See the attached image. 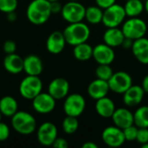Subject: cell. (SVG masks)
<instances>
[{"label": "cell", "mask_w": 148, "mask_h": 148, "mask_svg": "<svg viewBox=\"0 0 148 148\" xmlns=\"http://www.w3.org/2000/svg\"><path fill=\"white\" fill-rule=\"evenodd\" d=\"M49 2H55V1H59V0H49Z\"/></svg>", "instance_id": "cell-45"}, {"label": "cell", "mask_w": 148, "mask_h": 148, "mask_svg": "<svg viewBox=\"0 0 148 148\" xmlns=\"http://www.w3.org/2000/svg\"><path fill=\"white\" fill-rule=\"evenodd\" d=\"M126 1H127V0H126Z\"/></svg>", "instance_id": "cell-48"}, {"label": "cell", "mask_w": 148, "mask_h": 148, "mask_svg": "<svg viewBox=\"0 0 148 148\" xmlns=\"http://www.w3.org/2000/svg\"><path fill=\"white\" fill-rule=\"evenodd\" d=\"M136 141L141 145H144L148 142V128L147 127H139L138 134L136 137Z\"/></svg>", "instance_id": "cell-33"}, {"label": "cell", "mask_w": 148, "mask_h": 148, "mask_svg": "<svg viewBox=\"0 0 148 148\" xmlns=\"http://www.w3.org/2000/svg\"><path fill=\"white\" fill-rule=\"evenodd\" d=\"M125 36L121 29L118 27L115 28H108V29L103 34L104 43L108 44L112 48H116L121 46Z\"/></svg>", "instance_id": "cell-22"}, {"label": "cell", "mask_w": 148, "mask_h": 148, "mask_svg": "<svg viewBox=\"0 0 148 148\" xmlns=\"http://www.w3.org/2000/svg\"><path fill=\"white\" fill-rule=\"evenodd\" d=\"M16 14L15 11H12V12H10V13H7V19L10 21V22H15L16 20Z\"/></svg>", "instance_id": "cell-41"}, {"label": "cell", "mask_w": 148, "mask_h": 148, "mask_svg": "<svg viewBox=\"0 0 148 148\" xmlns=\"http://www.w3.org/2000/svg\"><path fill=\"white\" fill-rule=\"evenodd\" d=\"M116 108L115 104L110 98L105 96L96 100L95 111L102 118H111Z\"/></svg>", "instance_id": "cell-23"}, {"label": "cell", "mask_w": 148, "mask_h": 148, "mask_svg": "<svg viewBox=\"0 0 148 148\" xmlns=\"http://www.w3.org/2000/svg\"><path fill=\"white\" fill-rule=\"evenodd\" d=\"M109 90L110 88H109L108 82L107 81H104L99 78L91 82L88 87V95L95 101L107 96Z\"/></svg>", "instance_id": "cell-18"}, {"label": "cell", "mask_w": 148, "mask_h": 148, "mask_svg": "<svg viewBox=\"0 0 148 148\" xmlns=\"http://www.w3.org/2000/svg\"><path fill=\"white\" fill-rule=\"evenodd\" d=\"M132 52L140 62L148 64V38L141 37L134 41Z\"/></svg>", "instance_id": "cell-21"}, {"label": "cell", "mask_w": 148, "mask_h": 148, "mask_svg": "<svg viewBox=\"0 0 148 148\" xmlns=\"http://www.w3.org/2000/svg\"><path fill=\"white\" fill-rule=\"evenodd\" d=\"M121 29L125 37L135 41L145 36L147 31V25L144 20L138 16L129 17L123 23Z\"/></svg>", "instance_id": "cell-4"}, {"label": "cell", "mask_w": 148, "mask_h": 148, "mask_svg": "<svg viewBox=\"0 0 148 148\" xmlns=\"http://www.w3.org/2000/svg\"><path fill=\"white\" fill-rule=\"evenodd\" d=\"M113 49L106 43H99L93 48V58L98 64L110 65L115 58Z\"/></svg>", "instance_id": "cell-13"}, {"label": "cell", "mask_w": 148, "mask_h": 148, "mask_svg": "<svg viewBox=\"0 0 148 148\" xmlns=\"http://www.w3.org/2000/svg\"><path fill=\"white\" fill-rule=\"evenodd\" d=\"M69 1H79V0H69Z\"/></svg>", "instance_id": "cell-47"}, {"label": "cell", "mask_w": 148, "mask_h": 148, "mask_svg": "<svg viewBox=\"0 0 148 148\" xmlns=\"http://www.w3.org/2000/svg\"><path fill=\"white\" fill-rule=\"evenodd\" d=\"M17 0H0V11L10 13L15 11L17 8Z\"/></svg>", "instance_id": "cell-31"}, {"label": "cell", "mask_w": 148, "mask_h": 148, "mask_svg": "<svg viewBox=\"0 0 148 148\" xmlns=\"http://www.w3.org/2000/svg\"><path fill=\"white\" fill-rule=\"evenodd\" d=\"M73 55L78 61L85 62L93 57V47L86 42H82L74 46Z\"/></svg>", "instance_id": "cell-25"}, {"label": "cell", "mask_w": 148, "mask_h": 148, "mask_svg": "<svg viewBox=\"0 0 148 148\" xmlns=\"http://www.w3.org/2000/svg\"><path fill=\"white\" fill-rule=\"evenodd\" d=\"M133 43H134V40H132L130 38H127V37H125L121 46L123 48H125V49H132Z\"/></svg>", "instance_id": "cell-39"}, {"label": "cell", "mask_w": 148, "mask_h": 148, "mask_svg": "<svg viewBox=\"0 0 148 148\" xmlns=\"http://www.w3.org/2000/svg\"><path fill=\"white\" fill-rule=\"evenodd\" d=\"M1 119H2V114H1V112H0V121H1Z\"/></svg>", "instance_id": "cell-46"}, {"label": "cell", "mask_w": 148, "mask_h": 148, "mask_svg": "<svg viewBox=\"0 0 148 148\" xmlns=\"http://www.w3.org/2000/svg\"><path fill=\"white\" fill-rule=\"evenodd\" d=\"M11 126L16 133L29 135L36 128V121L31 114L25 111H17L11 117Z\"/></svg>", "instance_id": "cell-3"}, {"label": "cell", "mask_w": 148, "mask_h": 148, "mask_svg": "<svg viewBox=\"0 0 148 148\" xmlns=\"http://www.w3.org/2000/svg\"><path fill=\"white\" fill-rule=\"evenodd\" d=\"M124 9L127 16L135 17L145 10V6L141 0H127Z\"/></svg>", "instance_id": "cell-26"}, {"label": "cell", "mask_w": 148, "mask_h": 148, "mask_svg": "<svg viewBox=\"0 0 148 148\" xmlns=\"http://www.w3.org/2000/svg\"><path fill=\"white\" fill-rule=\"evenodd\" d=\"M145 91L141 86L132 85L123 94V102L127 107L134 108L140 105L144 98Z\"/></svg>", "instance_id": "cell-17"}, {"label": "cell", "mask_w": 148, "mask_h": 148, "mask_svg": "<svg viewBox=\"0 0 148 148\" xmlns=\"http://www.w3.org/2000/svg\"><path fill=\"white\" fill-rule=\"evenodd\" d=\"M144 6H145V10L148 13V0H146V2L144 3Z\"/></svg>", "instance_id": "cell-43"}, {"label": "cell", "mask_w": 148, "mask_h": 148, "mask_svg": "<svg viewBox=\"0 0 148 148\" xmlns=\"http://www.w3.org/2000/svg\"><path fill=\"white\" fill-rule=\"evenodd\" d=\"M103 10L98 5H92L86 8L85 19L91 24H98L102 22Z\"/></svg>", "instance_id": "cell-27"}, {"label": "cell", "mask_w": 148, "mask_h": 148, "mask_svg": "<svg viewBox=\"0 0 148 148\" xmlns=\"http://www.w3.org/2000/svg\"><path fill=\"white\" fill-rule=\"evenodd\" d=\"M134 119L136 127L148 128V106L138 108L134 114Z\"/></svg>", "instance_id": "cell-28"}, {"label": "cell", "mask_w": 148, "mask_h": 148, "mask_svg": "<svg viewBox=\"0 0 148 148\" xmlns=\"http://www.w3.org/2000/svg\"><path fill=\"white\" fill-rule=\"evenodd\" d=\"M10 131L7 124L0 121V142L6 140L10 136Z\"/></svg>", "instance_id": "cell-35"}, {"label": "cell", "mask_w": 148, "mask_h": 148, "mask_svg": "<svg viewBox=\"0 0 148 148\" xmlns=\"http://www.w3.org/2000/svg\"><path fill=\"white\" fill-rule=\"evenodd\" d=\"M52 147L56 148H68L69 147V143L68 141L63 139V138H56V140L54 141Z\"/></svg>", "instance_id": "cell-36"}, {"label": "cell", "mask_w": 148, "mask_h": 148, "mask_svg": "<svg viewBox=\"0 0 148 148\" xmlns=\"http://www.w3.org/2000/svg\"><path fill=\"white\" fill-rule=\"evenodd\" d=\"M138 129L139 127H136L134 124L123 129L124 136L126 139V141H134L136 140L137 134H138Z\"/></svg>", "instance_id": "cell-32"}, {"label": "cell", "mask_w": 148, "mask_h": 148, "mask_svg": "<svg viewBox=\"0 0 148 148\" xmlns=\"http://www.w3.org/2000/svg\"><path fill=\"white\" fill-rule=\"evenodd\" d=\"M82 148H97L98 147V146L95 144V143H94V142H92V141H87V142H85L83 145H82Z\"/></svg>", "instance_id": "cell-42"}, {"label": "cell", "mask_w": 148, "mask_h": 148, "mask_svg": "<svg viewBox=\"0 0 148 148\" xmlns=\"http://www.w3.org/2000/svg\"><path fill=\"white\" fill-rule=\"evenodd\" d=\"M67 42L64 37L63 32L58 30L52 32L46 41L47 50L53 55H58L62 52Z\"/></svg>", "instance_id": "cell-15"}, {"label": "cell", "mask_w": 148, "mask_h": 148, "mask_svg": "<svg viewBox=\"0 0 148 148\" xmlns=\"http://www.w3.org/2000/svg\"><path fill=\"white\" fill-rule=\"evenodd\" d=\"M62 32L67 43L71 46L86 42L90 36L89 27L82 22L69 23Z\"/></svg>", "instance_id": "cell-2"}, {"label": "cell", "mask_w": 148, "mask_h": 148, "mask_svg": "<svg viewBox=\"0 0 148 148\" xmlns=\"http://www.w3.org/2000/svg\"><path fill=\"white\" fill-rule=\"evenodd\" d=\"M127 16L124 6L121 4L114 3L103 10L102 23L107 28H115L119 27L123 23Z\"/></svg>", "instance_id": "cell-5"}, {"label": "cell", "mask_w": 148, "mask_h": 148, "mask_svg": "<svg viewBox=\"0 0 148 148\" xmlns=\"http://www.w3.org/2000/svg\"><path fill=\"white\" fill-rule=\"evenodd\" d=\"M108 82L110 90L118 95H123L133 85L131 75L125 71H118L114 73Z\"/></svg>", "instance_id": "cell-9"}, {"label": "cell", "mask_w": 148, "mask_h": 148, "mask_svg": "<svg viewBox=\"0 0 148 148\" xmlns=\"http://www.w3.org/2000/svg\"><path fill=\"white\" fill-rule=\"evenodd\" d=\"M86 8L78 1H69L64 5L61 11L62 18L69 23L82 22L85 18Z\"/></svg>", "instance_id": "cell-7"}, {"label": "cell", "mask_w": 148, "mask_h": 148, "mask_svg": "<svg viewBox=\"0 0 148 148\" xmlns=\"http://www.w3.org/2000/svg\"><path fill=\"white\" fill-rule=\"evenodd\" d=\"M50 8H51L52 13H61L62 9V5L60 3L59 1L50 2Z\"/></svg>", "instance_id": "cell-38"}, {"label": "cell", "mask_w": 148, "mask_h": 148, "mask_svg": "<svg viewBox=\"0 0 148 148\" xmlns=\"http://www.w3.org/2000/svg\"><path fill=\"white\" fill-rule=\"evenodd\" d=\"M56 99L53 98L48 92H41L32 100L33 109L41 114H47L51 113L56 108Z\"/></svg>", "instance_id": "cell-12"}, {"label": "cell", "mask_w": 148, "mask_h": 148, "mask_svg": "<svg viewBox=\"0 0 148 148\" xmlns=\"http://www.w3.org/2000/svg\"><path fill=\"white\" fill-rule=\"evenodd\" d=\"M3 49L6 55L13 54L16 50V44L12 40H7L4 42V43L3 45Z\"/></svg>", "instance_id": "cell-34"}, {"label": "cell", "mask_w": 148, "mask_h": 148, "mask_svg": "<svg viewBox=\"0 0 148 148\" xmlns=\"http://www.w3.org/2000/svg\"><path fill=\"white\" fill-rule=\"evenodd\" d=\"M42 82L37 75H27L19 85V93L24 99L33 100L42 92Z\"/></svg>", "instance_id": "cell-6"}, {"label": "cell", "mask_w": 148, "mask_h": 148, "mask_svg": "<svg viewBox=\"0 0 148 148\" xmlns=\"http://www.w3.org/2000/svg\"><path fill=\"white\" fill-rule=\"evenodd\" d=\"M62 127L63 132L67 134H75L79 127V121L77 120V117L67 115L62 121Z\"/></svg>", "instance_id": "cell-29"}, {"label": "cell", "mask_w": 148, "mask_h": 148, "mask_svg": "<svg viewBox=\"0 0 148 148\" xmlns=\"http://www.w3.org/2000/svg\"><path fill=\"white\" fill-rule=\"evenodd\" d=\"M95 75L97 78L108 82V80L114 75V71L108 64H99L95 69Z\"/></svg>", "instance_id": "cell-30"}, {"label": "cell", "mask_w": 148, "mask_h": 148, "mask_svg": "<svg viewBox=\"0 0 148 148\" xmlns=\"http://www.w3.org/2000/svg\"><path fill=\"white\" fill-rule=\"evenodd\" d=\"M101 139L104 144L110 147H121L126 141L123 130L116 126L107 127L101 134Z\"/></svg>", "instance_id": "cell-10"}, {"label": "cell", "mask_w": 148, "mask_h": 148, "mask_svg": "<svg viewBox=\"0 0 148 148\" xmlns=\"http://www.w3.org/2000/svg\"><path fill=\"white\" fill-rule=\"evenodd\" d=\"M51 14L49 0H32L26 10L28 20L34 25L44 24L49 19Z\"/></svg>", "instance_id": "cell-1"}, {"label": "cell", "mask_w": 148, "mask_h": 148, "mask_svg": "<svg viewBox=\"0 0 148 148\" xmlns=\"http://www.w3.org/2000/svg\"><path fill=\"white\" fill-rule=\"evenodd\" d=\"M43 69L41 58L36 55H29L23 58V71L27 75L39 76Z\"/></svg>", "instance_id": "cell-19"}, {"label": "cell", "mask_w": 148, "mask_h": 148, "mask_svg": "<svg viewBox=\"0 0 148 148\" xmlns=\"http://www.w3.org/2000/svg\"><path fill=\"white\" fill-rule=\"evenodd\" d=\"M17 111L18 103L14 97L6 95L0 99V112L2 115L6 117H12Z\"/></svg>", "instance_id": "cell-24"}, {"label": "cell", "mask_w": 148, "mask_h": 148, "mask_svg": "<svg viewBox=\"0 0 148 148\" xmlns=\"http://www.w3.org/2000/svg\"><path fill=\"white\" fill-rule=\"evenodd\" d=\"M141 147L148 148V142L147 143H146V144H144V145H141Z\"/></svg>", "instance_id": "cell-44"}, {"label": "cell", "mask_w": 148, "mask_h": 148, "mask_svg": "<svg viewBox=\"0 0 148 148\" xmlns=\"http://www.w3.org/2000/svg\"><path fill=\"white\" fill-rule=\"evenodd\" d=\"M3 64L4 69L10 74L17 75L23 71V58L16 53L6 55Z\"/></svg>", "instance_id": "cell-20"}, {"label": "cell", "mask_w": 148, "mask_h": 148, "mask_svg": "<svg viewBox=\"0 0 148 148\" xmlns=\"http://www.w3.org/2000/svg\"><path fill=\"white\" fill-rule=\"evenodd\" d=\"M69 92V83L62 77L53 79L48 87V93L56 100H62L67 97Z\"/></svg>", "instance_id": "cell-14"}, {"label": "cell", "mask_w": 148, "mask_h": 148, "mask_svg": "<svg viewBox=\"0 0 148 148\" xmlns=\"http://www.w3.org/2000/svg\"><path fill=\"white\" fill-rule=\"evenodd\" d=\"M111 118L114 125L122 130L134 124V114L125 108H116Z\"/></svg>", "instance_id": "cell-16"}, {"label": "cell", "mask_w": 148, "mask_h": 148, "mask_svg": "<svg viewBox=\"0 0 148 148\" xmlns=\"http://www.w3.org/2000/svg\"><path fill=\"white\" fill-rule=\"evenodd\" d=\"M86 108V101L80 94L68 95L63 103V111L66 115L79 117Z\"/></svg>", "instance_id": "cell-8"}, {"label": "cell", "mask_w": 148, "mask_h": 148, "mask_svg": "<svg viewBox=\"0 0 148 148\" xmlns=\"http://www.w3.org/2000/svg\"><path fill=\"white\" fill-rule=\"evenodd\" d=\"M57 127L54 123L43 122L39 126L36 132L37 141L44 147L52 146L57 138Z\"/></svg>", "instance_id": "cell-11"}, {"label": "cell", "mask_w": 148, "mask_h": 148, "mask_svg": "<svg viewBox=\"0 0 148 148\" xmlns=\"http://www.w3.org/2000/svg\"><path fill=\"white\" fill-rule=\"evenodd\" d=\"M141 87H142L143 90L145 91V93H147L148 94V75L143 78L142 83H141Z\"/></svg>", "instance_id": "cell-40"}, {"label": "cell", "mask_w": 148, "mask_h": 148, "mask_svg": "<svg viewBox=\"0 0 148 148\" xmlns=\"http://www.w3.org/2000/svg\"><path fill=\"white\" fill-rule=\"evenodd\" d=\"M115 2H116V0H95L96 5L101 7L102 10H105L108 7L114 4Z\"/></svg>", "instance_id": "cell-37"}]
</instances>
